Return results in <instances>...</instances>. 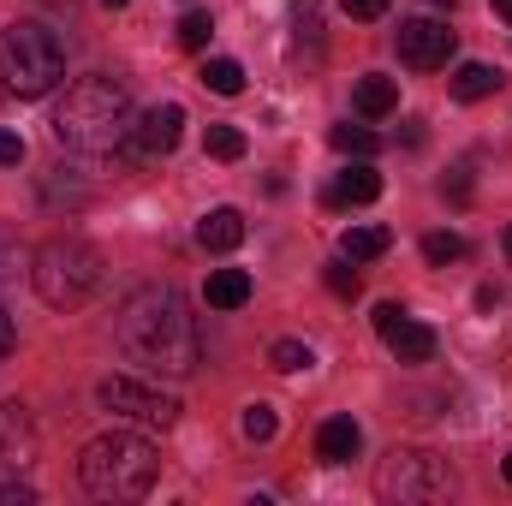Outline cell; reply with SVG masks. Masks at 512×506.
Instances as JSON below:
<instances>
[{"label": "cell", "instance_id": "44dd1931", "mask_svg": "<svg viewBox=\"0 0 512 506\" xmlns=\"http://www.w3.org/2000/svg\"><path fill=\"white\" fill-rule=\"evenodd\" d=\"M203 149H209L215 161H239V155H245V131L239 126H209L203 131Z\"/></svg>", "mask_w": 512, "mask_h": 506}, {"label": "cell", "instance_id": "74e56055", "mask_svg": "<svg viewBox=\"0 0 512 506\" xmlns=\"http://www.w3.org/2000/svg\"><path fill=\"white\" fill-rule=\"evenodd\" d=\"M507 483H512V453H507Z\"/></svg>", "mask_w": 512, "mask_h": 506}, {"label": "cell", "instance_id": "d6a6232c", "mask_svg": "<svg viewBox=\"0 0 512 506\" xmlns=\"http://www.w3.org/2000/svg\"><path fill=\"white\" fill-rule=\"evenodd\" d=\"M399 316H405V310H399V304H376V334H387V328H393V322H399Z\"/></svg>", "mask_w": 512, "mask_h": 506}, {"label": "cell", "instance_id": "6da1fadb", "mask_svg": "<svg viewBox=\"0 0 512 506\" xmlns=\"http://www.w3.org/2000/svg\"><path fill=\"white\" fill-rule=\"evenodd\" d=\"M114 340L131 364H143L149 376H191L203 364V340H197V316L191 304L179 298V286L155 280V286H137L120 316H114Z\"/></svg>", "mask_w": 512, "mask_h": 506}, {"label": "cell", "instance_id": "7402d4cb", "mask_svg": "<svg viewBox=\"0 0 512 506\" xmlns=\"http://www.w3.org/2000/svg\"><path fill=\"white\" fill-rule=\"evenodd\" d=\"M268 364H274L280 376H298V370H310V364H316V352H310V346H298V340H274Z\"/></svg>", "mask_w": 512, "mask_h": 506}, {"label": "cell", "instance_id": "9a60e30c", "mask_svg": "<svg viewBox=\"0 0 512 506\" xmlns=\"http://www.w3.org/2000/svg\"><path fill=\"white\" fill-rule=\"evenodd\" d=\"M352 108H358L364 120H387V114L399 108V78L364 72V78H358V90H352Z\"/></svg>", "mask_w": 512, "mask_h": 506}, {"label": "cell", "instance_id": "f35d334b", "mask_svg": "<svg viewBox=\"0 0 512 506\" xmlns=\"http://www.w3.org/2000/svg\"><path fill=\"white\" fill-rule=\"evenodd\" d=\"M507 256H512V227H507Z\"/></svg>", "mask_w": 512, "mask_h": 506}, {"label": "cell", "instance_id": "ba28073f", "mask_svg": "<svg viewBox=\"0 0 512 506\" xmlns=\"http://www.w3.org/2000/svg\"><path fill=\"white\" fill-rule=\"evenodd\" d=\"M393 42H399V60H405L411 72H441V66L453 60V30H447L441 18H405Z\"/></svg>", "mask_w": 512, "mask_h": 506}, {"label": "cell", "instance_id": "ac0fdd59", "mask_svg": "<svg viewBox=\"0 0 512 506\" xmlns=\"http://www.w3.org/2000/svg\"><path fill=\"white\" fill-rule=\"evenodd\" d=\"M387 245H393V233H387V227H346L340 256H346V262H376Z\"/></svg>", "mask_w": 512, "mask_h": 506}, {"label": "cell", "instance_id": "ffe728a7", "mask_svg": "<svg viewBox=\"0 0 512 506\" xmlns=\"http://www.w3.org/2000/svg\"><path fill=\"white\" fill-rule=\"evenodd\" d=\"M203 84H209L215 96H239V90H245V66H239V60H203Z\"/></svg>", "mask_w": 512, "mask_h": 506}, {"label": "cell", "instance_id": "4fadbf2b", "mask_svg": "<svg viewBox=\"0 0 512 506\" xmlns=\"http://www.w3.org/2000/svg\"><path fill=\"white\" fill-rule=\"evenodd\" d=\"M382 340L399 364H429V358H435V328H423V322H411V316H399Z\"/></svg>", "mask_w": 512, "mask_h": 506}, {"label": "cell", "instance_id": "7a4b0ae2", "mask_svg": "<svg viewBox=\"0 0 512 506\" xmlns=\"http://www.w3.org/2000/svg\"><path fill=\"white\" fill-rule=\"evenodd\" d=\"M54 137L78 155H108L126 137H137V114H131L126 84L114 78H78L60 108H54Z\"/></svg>", "mask_w": 512, "mask_h": 506}, {"label": "cell", "instance_id": "d6986e66", "mask_svg": "<svg viewBox=\"0 0 512 506\" xmlns=\"http://www.w3.org/2000/svg\"><path fill=\"white\" fill-rule=\"evenodd\" d=\"M328 143H334L340 155H358V161H370V155L382 149V137H376L370 126H334L328 131Z\"/></svg>", "mask_w": 512, "mask_h": 506}, {"label": "cell", "instance_id": "484cf974", "mask_svg": "<svg viewBox=\"0 0 512 506\" xmlns=\"http://www.w3.org/2000/svg\"><path fill=\"white\" fill-rule=\"evenodd\" d=\"M328 292H334V298H358V292H364V280H358V268H346V256L328 262Z\"/></svg>", "mask_w": 512, "mask_h": 506}, {"label": "cell", "instance_id": "836d02e7", "mask_svg": "<svg viewBox=\"0 0 512 506\" xmlns=\"http://www.w3.org/2000/svg\"><path fill=\"white\" fill-rule=\"evenodd\" d=\"M6 352H12V316L0 310V358H6Z\"/></svg>", "mask_w": 512, "mask_h": 506}, {"label": "cell", "instance_id": "4316f807", "mask_svg": "<svg viewBox=\"0 0 512 506\" xmlns=\"http://www.w3.org/2000/svg\"><path fill=\"white\" fill-rule=\"evenodd\" d=\"M441 197H453V203H471V167L459 161L447 179H441Z\"/></svg>", "mask_w": 512, "mask_h": 506}, {"label": "cell", "instance_id": "d4e9b609", "mask_svg": "<svg viewBox=\"0 0 512 506\" xmlns=\"http://www.w3.org/2000/svg\"><path fill=\"white\" fill-rule=\"evenodd\" d=\"M239 429H245V441H274V429H280V417H274V405H245V417H239Z\"/></svg>", "mask_w": 512, "mask_h": 506}, {"label": "cell", "instance_id": "603a6c76", "mask_svg": "<svg viewBox=\"0 0 512 506\" xmlns=\"http://www.w3.org/2000/svg\"><path fill=\"white\" fill-rule=\"evenodd\" d=\"M465 251H471V245H465L459 233H429V239H423V262H435V268L465 262Z\"/></svg>", "mask_w": 512, "mask_h": 506}, {"label": "cell", "instance_id": "5b68a950", "mask_svg": "<svg viewBox=\"0 0 512 506\" xmlns=\"http://www.w3.org/2000/svg\"><path fill=\"white\" fill-rule=\"evenodd\" d=\"M66 78V42L36 24V18H18L0 30V90L6 96H48L54 84Z\"/></svg>", "mask_w": 512, "mask_h": 506}, {"label": "cell", "instance_id": "30bf717a", "mask_svg": "<svg viewBox=\"0 0 512 506\" xmlns=\"http://www.w3.org/2000/svg\"><path fill=\"white\" fill-rule=\"evenodd\" d=\"M185 137V108L179 102H155L143 120H137V149L143 155H173Z\"/></svg>", "mask_w": 512, "mask_h": 506}, {"label": "cell", "instance_id": "2e32d148", "mask_svg": "<svg viewBox=\"0 0 512 506\" xmlns=\"http://www.w3.org/2000/svg\"><path fill=\"white\" fill-rule=\"evenodd\" d=\"M203 298H209V310H239V304H251V274L245 268H215Z\"/></svg>", "mask_w": 512, "mask_h": 506}, {"label": "cell", "instance_id": "e0dca14e", "mask_svg": "<svg viewBox=\"0 0 512 506\" xmlns=\"http://www.w3.org/2000/svg\"><path fill=\"white\" fill-rule=\"evenodd\" d=\"M495 90H501V72L483 66V60H465V66L453 72V96H459V102H483V96H495Z\"/></svg>", "mask_w": 512, "mask_h": 506}, {"label": "cell", "instance_id": "e575fe53", "mask_svg": "<svg viewBox=\"0 0 512 506\" xmlns=\"http://www.w3.org/2000/svg\"><path fill=\"white\" fill-rule=\"evenodd\" d=\"M495 12H501V18L512 24V0H495Z\"/></svg>", "mask_w": 512, "mask_h": 506}, {"label": "cell", "instance_id": "cb8c5ba5", "mask_svg": "<svg viewBox=\"0 0 512 506\" xmlns=\"http://www.w3.org/2000/svg\"><path fill=\"white\" fill-rule=\"evenodd\" d=\"M209 36H215V18L191 6V12L179 18V48H191V54H197V48H209Z\"/></svg>", "mask_w": 512, "mask_h": 506}, {"label": "cell", "instance_id": "83f0119b", "mask_svg": "<svg viewBox=\"0 0 512 506\" xmlns=\"http://www.w3.org/2000/svg\"><path fill=\"white\" fill-rule=\"evenodd\" d=\"M292 24H298V36H316L322 30V6L316 0H292Z\"/></svg>", "mask_w": 512, "mask_h": 506}, {"label": "cell", "instance_id": "9c48e42d", "mask_svg": "<svg viewBox=\"0 0 512 506\" xmlns=\"http://www.w3.org/2000/svg\"><path fill=\"white\" fill-rule=\"evenodd\" d=\"M36 459V423L24 405H0V477H18L24 465Z\"/></svg>", "mask_w": 512, "mask_h": 506}, {"label": "cell", "instance_id": "8fae6325", "mask_svg": "<svg viewBox=\"0 0 512 506\" xmlns=\"http://www.w3.org/2000/svg\"><path fill=\"white\" fill-rule=\"evenodd\" d=\"M376 197H382V173H376L370 161H358V167L334 173V185L322 191V203H328V209H358V203H376Z\"/></svg>", "mask_w": 512, "mask_h": 506}, {"label": "cell", "instance_id": "f1b7e54d", "mask_svg": "<svg viewBox=\"0 0 512 506\" xmlns=\"http://www.w3.org/2000/svg\"><path fill=\"white\" fill-rule=\"evenodd\" d=\"M387 6H393V0H340V12H346V18H382Z\"/></svg>", "mask_w": 512, "mask_h": 506}, {"label": "cell", "instance_id": "5bb4252c", "mask_svg": "<svg viewBox=\"0 0 512 506\" xmlns=\"http://www.w3.org/2000/svg\"><path fill=\"white\" fill-rule=\"evenodd\" d=\"M197 245L215 251V256L239 251V245H245V215H239V209H209V215L197 221Z\"/></svg>", "mask_w": 512, "mask_h": 506}, {"label": "cell", "instance_id": "8d00e7d4", "mask_svg": "<svg viewBox=\"0 0 512 506\" xmlns=\"http://www.w3.org/2000/svg\"><path fill=\"white\" fill-rule=\"evenodd\" d=\"M102 6H108V12H114V6H131V0H102Z\"/></svg>", "mask_w": 512, "mask_h": 506}, {"label": "cell", "instance_id": "d590c367", "mask_svg": "<svg viewBox=\"0 0 512 506\" xmlns=\"http://www.w3.org/2000/svg\"><path fill=\"white\" fill-rule=\"evenodd\" d=\"M429 6H441V12H453V0H429Z\"/></svg>", "mask_w": 512, "mask_h": 506}, {"label": "cell", "instance_id": "277c9868", "mask_svg": "<svg viewBox=\"0 0 512 506\" xmlns=\"http://www.w3.org/2000/svg\"><path fill=\"white\" fill-rule=\"evenodd\" d=\"M30 280H36V298H42V304L78 310V304H90V298L102 292L108 268H102V251H96L90 239L60 233V239H48L42 251L30 256Z\"/></svg>", "mask_w": 512, "mask_h": 506}, {"label": "cell", "instance_id": "8992f818", "mask_svg": "<svg viewBox=\"0 0 512 506\" xmlns=\"http://www.w3.org/2000/svg\"><path fill=\"white\" fill-rule=\"evenodd\" d=\"M376 495L393 506H429L453 495V465L441 453L423 447H387V459L376 465Z\"/></svg>", "mask_w": 512, "mask_h": 506}, {"label": "cell", "instance_id": "7c38bea8", "mask_svg": "<svg viewBox=\"0 0 512 506\" xmlns=\"http://www.w3.org/2000/svg\"><path fill=\"white\" fill-rule=\"evenodd\" d=\"M358 447H364V429H358L352 417H328V423L316 429V459H322V465H352Z\"/></svg>", "mask_w": 512, "mask_h": 506}, {"label": "cell", "instance_id": "52a82bcc", "mask_svg": "<svg viewBox=\"0 0 512 506\" xmlns=\"http://www.w3.org/2000/svg\"><path fill=\"white\" fill-rule=\"evenodd\" d=\"M96 399H102V411H114V417H126V423H143V429H173L179 411H185L167 387L137 381V376H108L96 387Z\"/></svg>", "mask_w": 512, "mask_h": 506}, {"label": "cell", "instance_id": "1f68e13d", "mask_svg": "<svg viewBox=\"0 0 512 506\" xmlns=\"http://www.w3.org/2000/svg\"><path fill=\"white\" fill-rule=\"evenodd\" d=\"M18 262H24L18 239H6V233H0V280H6V274H18Z\"/></svg>", "mask_w": 512, "mask_h": 506}, {"label": "cell", "instance_id": "4dcf8cb0", "mask_svg": "<svg viewBox=\"0 0 512 506\" xmlns=\"http://www.w3.org/2000/svg\"><path fill=\"white\" fill-rule=\"evenodd\" d=\"M24 161V137L18 131H0V167H18Z\"/></svg>", "mask_w": 512, "mask_h": 506}, {"label": "cell", "instance_id": "3957f363", "mask_svg": "<svg viewBox=\"0 0 512 506\" xmlns=\"http://www.w3.org/2000/svg\"><path fill=\"white\" fill-rule=\"evenodd\" d=\"M155 471H161V453L131 435V429H114V435H96L78 459V477L96 501H143L155 489Z\"/></svg>", "mask_w": 512, "mask_h": 506}, {"label": "cell", "instance_id": "f546056e", "mask_svg": "<svg viewBox=\"0 0 512 506\" xmlns=\"http://www.w3.org/2000/svg\"><path fill=\"white\" fill-rule=\"evenodd\" d=\"M36 495H30V483H18V477H6L0 483V506H30Z\"/></svg>", "mask_w": 512, "mask_h": 506}]
</instances>
